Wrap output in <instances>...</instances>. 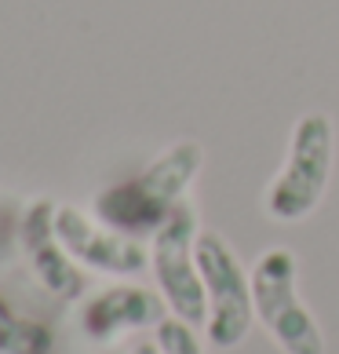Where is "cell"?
Here are the masks:
<instances>
[{"label":"cell","mask_w":339,"mask_h":354,"mask_svg":"<svg viewBox=\"0 0 339 354\" xmlns=\"http://www.w3.org/2000/svg\"><path fill=\"white\" fill-rule=\"evenodd\" d=\"M157 347H161V354H204L197 336H193V325L182 318L157 325Z\"/></svg>","instance_id":"cell-9"},{"label":"cell","mask_w":339,"mask_h":354,"mask_svg":"<svg viewBox=\"0 0 339 354\" xmlns=\"http://www.w3.org/2000/svg\"><path fill=\"white\" fill-rule=\"evenodd\" d=\"M33 329H26L22 322L11 318V310L0 304V351L4 354H26L33 347Z\"/></svg>","instance_id":"cell-10"},{"label":"cell","mask_w":339,"mask_h":354,"mask_svg":"<svg viewBox=\"0 0 339 354\" xmlns=\"http://www.w3.org/2000/svg\"><path fill=\"white\" fill-rule=\"evenodd\" d=\"M48 205H41L37 212L30 216V248H33V259H37V270H41V278L48 281V288H55L62 296H73L77 288H81V274H77L66 256L59 252L55 245H51V230H48Z\"/></svg>","instance_id":"cell-8"},{"label":"cell","mask_w":339,"mask_h":354,"mask_svg":"<svg viewBox=\"0 0 339 354\" xmlns=\"http://www.w3.org/2000/svg\"><path fill=\"white\" fill-rule=\"evenodd\" d=\"M336 161V124L329 113H303L292 128L289 157L267 190V216L278 223H299L321 205Z\"/></svg>","instance_id":"cell-1"},{"label":"cell","mask_w":339,"mask_h":354,"mask_svg":"<svg viewBox=\"0 0 339 354\" xmlns=\"http://www.w3.org/2000/svg\"><path fill=\"white\" fill-rule=\"evenodd\" d=\"M193 256H197L204 292H208V339L219 351L238 347L252 329L255 304H252V281L244 278L241 259L233 256V248L219 238L215 230L197 234L193 241Z\"/></svg>","instance_id":"cell-4"},{"label":"cell","mask_w":339,"mask_h":354,"mask_svg":"<svg viewBox=\"0 0 339 354\" xmlns=\"http://www.w3.org/2000/svg\"><path fill=\"white\" fill-rule=\"evenodd\" d=\"M135 354H161V351L153 347V344H139V347H135Z\"/></svg>","instance_id":"cell-11"},{"label":"cell","mask_w":339,"mask_h":354,"mask_svg":"<svg viewBox=\"0 0 339 354\" xmlns=\"http://www.w3.org/2000/svg\"><path fill=\"white\" fill-rule=\"evenodd\" d=\"M299 263L289 248H270L252 270L255 318L278 339L284 354H325V336L314 314L299 304Z\"/></svg>","instance_id":"cell-3"},{"label":"cell","mask_w":339,"mask_h":354,"mask_svg":"<svg viewBox=\"0 0 339 354\" xmlns=\"http://www.w3.org/2000/svg\"><path fill=\"white\" fill-rule=\"evenodd\" d=\"M193 241H197V212H193L190 201H182L157 227L153 267H157V281L168 296V307L182 322L201 325L208 318V292L197 256H193Z\"/></svg>","instance_id":"cell-5"},{"label":"cell","mask_w":339,"mask_h":354,"mask_svg":"<svg viewBox=\"0 0 339 354\" xmlns=\"http://www.w3.org/2000/svg\"><path fill=\"white\" fill-rule=\"evenodd\" d=\"M161 314L164 307L157 296L142 292V288H113L84 310V325L91 336L106 339L121 329H135V325H161Z\"/></svg>","instance_id":"cell-7"},{"label":"cell","mask_w":339,"mask_h":354,"mask_svg":"<svg viewBox=\"0 0 339 354\" xmlns=\"http://www.w3.org/2000/svg\"><path fill=\"white\" fill-rule=\"evenodd\" d=\"M204 153L197 142H175L157 165H150L139 179L110 190L99 201V212L106 216L117 230H153L182 205V194L201 172Z\"/></svg>","instance_id":"cell-2"},{"label":"cell","mask_w":339,"mask_h":354,"mask_svg":"<svg viewBox=\"0 0 339 354\" xmlns=\"http://www.w3.org/2000/svg\"><path fill=\"white\" fill-rule=\"evenodd\" d=\"M55 234L84 259V263L99 267V270L139 274L142 267H146V252H142L135 241L95 230L81 212H73V208H62V212L55 216Z\"/></svg>","instance_id":"cell-6"}]
</instances>
